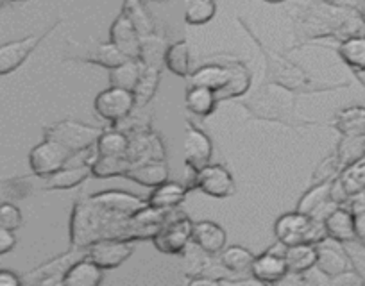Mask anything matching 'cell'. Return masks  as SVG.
<instances>
[{
    "instance_id": "53",
    "label": "cell",
    "mask_w": 365,
    "mask_h": 286,
    "mask_svg": "<svg viewBox=\"0 0 365 286\" xmlns=\"http://www.w3.org/2000/svg\"><path fill=\"white\" fill-rule=\"evenodd\" d=\"M353 74L356 75V79L360 81V85L365 88V70H353Z\"/></svg>"
},
{
    "instance_id": "34",
    "label": "cell",
    "mask_w": 365,
    "mask_h": 286,
    "mask_svg": "<svg viewBox=\"0 0 365 286\" xmlns=\"http://www.w3.org/2000/svg\"><path fill=\"white\" fill-rule=\"evenodd\" d=\"M315 265H317L326 275L333 277V275L347 270L351 261L347 253L344 250V247L342 249H336V247L328 245L326 242H322L317 245V263Z\"/></svg>"
},
{
    "instance_id": "20",
    "label": "cell",
    "mask_w": 365,
    "mask_h": 286,
    "mask_svg": "<svg viewBox=\"0 0 365 286\" xmlns=\"http://www.w3.org/2000/svg\"><path fill=\"white\" fill-rule=\"evenodd\" d=\"M140 33L136 31L135 23L129 18L128 13L122 9L120 15L115 18L110 27V41L115 47L120 48L128 58H138L140 54Z\"/></svg>"
},
{
    "instance_id": "49",
    "label": "cell",
    "mask_w": 365,
    "mask_h": 286,
    "mask_svg": "<svg viewBox=\"0 0 365 286\" xmlns=\"http://www.w3.org/2000/svg\"><path fill=\"white\" fill-rule=\"evenodd\" d=\"M16 245V235L15 231L9 229H0V256L11 253Z\"/></svg>"
},
{
    "instance_id": "10",
    "label": "cell",
    "mask_w": 365,
    "mask_h": 286,
    "mask_svg": "<svg viewBox=\"0 0 365 286\" xmlns=\"http://www.w3.org/2000/svg\"><path fill=\"white\" fill-rule=\"evenodd\" d=\"M86 256V249H73L59 254V256L52 258V260L45 261L40 267L33 268L27 275H24L22 282L27 285H63V277H65L66 270L76 263L77 260Z\"/></svg>"
},
{
    "instance_id": "16",
    "label": "cell",
    "mask_w": 365,
    "mask_h": 286,
    "mask_svg": "<svg viewBox=\"0 0 365 286\" xmlns=\"http://www.w3.org/2000/svg\"><path fill=\"white\" fill-rule=\"evenodd\" d=\"M93 107H96L97 115L103 120L115 124V122L122 120V118L133 113V110H135V97H133V92H129V90L110 86V88L104 90V92H101L96 97Z\"/></svg>"
},
{
    "instance_id": "23",
    "label": "cell",
    "mask_w": 365,
    "mask_h": 286,
    "mask_svg": "<svg viewBox=\"0 0 365 286\" xmlns=\"http://www.w3.org/2000/svg\"><path fill=\"white\" fill-rule=\"evenodd\" d=\"M122 177L140 184V186H145L153 190L154 186L165 183L170 177V169H168L167 161L135 163V165H131L125 170Z\"/></svg>"
},
{
    "instance_id": "3",
    "label": "cell",
    "mask_w": 365,
    "mask_h": 286,
    "mask_svg": "<svg viewBox=\"0 0 365 286\" xmlns=\"http://www.w3.org/2000/svg\"><path fill=\"white\" fill-rule=\"evenodd\" d=\"M238 22H240V26H244L245 33L251 36V40L255 41L256 45H258L263 58H265L267 83L282 86V88L289 90V92L292 93H322L335 92V90L339 88H349V81L326 83L312 78V75H308L297 63H294L292 59L287 58L285 54L267 47V45L259 40L258 34L252 33V29L245 23L244 18H238Z\"/></svg>"
},
{
    "instance_id": "13",
    "label": "cell",
    "mask_w": 365,
    "mask_h": 286,
    "mask_svg": "<svg viewBox=\"0 0 365 286\" xmlns=\"http://www.w3.org/2000/svg\"><path fill=\"white\" fill-rule=\"evenodd\" d=\"M212 154L213 143L210 136L194 122L187 120V129L182 134V158H185L188 172H197L202 166L208 165Z\"/></svg>"
},
{
    "instance_id": "33",
    "label": "cell",
    "mask_w": 365,
    "mask_h": 286,
    "mask_svg": "<svg viewBox=\"0 0 365 286\" xmlns=\"http://www.w3.org/2000/svg\"><path fill=\"white\" fill-rule=\"evenodd\" d=\"M285 261L289 274L299 275L317 263V245L312 243H296L285 247Z\"/></svg>"
},
{
    "instance_id": "46",
    "label": "cell",
    "mask_w": 365,
    "mask_h": 286,
    "mask_svg": "<svg viewBox=\"0 0 365 286\" xmlns=\"http://www.w3.org/2000/svg\"><path fill=\"white\" fill-rule=\"evenodd\" d=\"M24 217L19 206L13 202H0V229L16 231L22 226Z\"/></svg>"
},
{
    "instance_id": "47",
    "label": "cell",
    "mask_w": 365,
    "mask_h": 286,
    "mask_svg": "<svg viewBox=\"0 0 365 286\" xmlns=\"http://www.w3.org/2000/svg\"><path fill=\"white\" fill-rule=\"evenodd\" d=\"M329 285L331 286H364L365 277L356 270V268H347V270L340 272V274L329 277Z\"/></svg>"
},
{
    "instance_id": "48",
    "label": "cell",
    "mask_w": 365,
    "mask_h": 286,
    "mask_svg": "<svg viewBox=\"0 0 365 286\" xmlns=\"http://www.w3.org/2000/svg\"><path fill=\"white\" fill-rule=\"evenodd\" d=\"M329 198H331L336 206H346L347 201H349V194L346 191L344 184L340 183L339 176L331 181V186H329Z\"/></svg>"
},
{
    "instance_id": "17",
    "label": "cell",
    "mask_w": 365,
    "mask_h": 286,
    "mask_svg": "<svg viewBox=\"0 0 365 286\" xmlns=\"http://www.w3.org/2000/svg\"><path fill=\"white\" fill-rule=\"evenodd\" d=\"M135 253V245L128 240H97L86 247V258L99 265L103 270L120 267Z\"/></svg>"
},
{
    "instance_id": "7",
    "label": "cell",
    "mask_w": 365,
    "mask_h": 286,
    "mask_svg": "<svg viewBox=\"0 0 365 286\" xmlns=\"http://www.w3.org/2000/svg\"><path fill=\"white\" fill-rule=\"evenodd\" d=\"M192 228H194V222L187 213L178 211V208H174L168 211L167 221L163 222L160 231L153 236L150 242L160 253L179 256L187 250L188 243L192 242Z\"/></svg>"
},
{
    "instance_id": "42",
    "label": "cell",
    "mask_w": 365,
    "mask_h": 286,
    "mask_svg": "<svg viewBox=\"0 0 365 286\" xmlns=\"http://www.w3.org/2000/svg\"><path fill=\"white\" fill-rule=\"evenodd\" d=\"M340 165L347 166L365 156V136H340L335 149Z\"/></svg>"
},
{
    "instance_id": "36",
    "label": "cell",
    "mask_w": 365,
    "mask_h": 286,
    "mask_svg": "<svg viewBox=\"0 0 365 286\" xmlns=\"http://www.w3.org/2000/svg\"><path fill=\"white\" fill-rule=\"evenodd\" d=\"M220 265L231 274H251L255 254L242 245H226L219 254Z\"/></svg>"
},
{
    "instance_id": "19",
    "label": "cell",
    "mask_w": 365,
    "mask_h": 286,
    "mask_svg": "<svg viewBox=\"0 0 365 286\" xmlns=\"http://www.w3.org/2000/svg\"><path fill=\"white\" fill-rule=\"evenodd\" d=\"M231 78H233V70L227 59L217 58V61L202 65L201 68L194 70L190 74V85L194 86H205V88L213 90V92H220L230 85Z\"/></svg>"
},
{
    "instance_id": "21",
    "label": "cell",
    "mask_w": 365,
    "mask_h": 286,
    "mask_svg": "<svg viewBox=\"0 0 365 286\" xmlns=\"http://www.w3.org/2000/svg\"><path fill=\"white\" fill-rule=\"evenodd\" d=\"M192 242L208 256H217L227 243L226 229L212 221L194 222L192 228Z\"/></svg>"
},
{
    "instance_id": "22",
    "label": "cell",
    "mask_w": 365,
    "mask_h": 286,
    "mask_svg": "<svg viewBox=\"0 0 365 286\" xmlns=\"http://www.w3.org/2000/svg\"><path fill=\"white\" fill-rule=\"evenodd\" d=\"M91 176L90 165L77 163V165H65L58 172L51 174L41 179V190H72V188L83 184Z\"/></svg>"
},
{
    "instance_id": "37",
    "label": "cell",
    "mask_w": 365,
    "mask_h": 286,
    "mask_svg": "<svg viewBox=\"0 0 365 286\" xmlns=\"http://www.w3.org/2000/svg\"><path fill=\"white\" fill-rule=\"evenodd\" d=\"M143 70V63L138 58L128 59L122 65L115 66L110 70V83L111 86H117V88H124L133 92L136 81H138L140 74Z\"/></svg>"
},
{
    "instance_id": "27",
    "label": "cell",
    "mask_w": 365,
    "mask_h": 286,
    "mask_svg": "<svg viewBox=\"0 0 365 286\" xmlns=\"http://www.w3.org/2000/svg\"><path fill=\"white\" fill-rule=\"evenodd\" d=\"M91 198H96L97 202L108 206V208L125 213V215H135L138 209L147 206V198L120 190H106L99 191V194H91Z\"/></svg>"
},
{
    "instance_id": "52",
    "label": "cell",
    "mask_w": 365,
    "mask_h": 286,
    "mask_svg": "<svg viewBox=\"0 0 365 286\" xmlns=\"http://www.w3.org/2000/svg\"><path fill=\"white\" fill-rule=\"evenodd\" d=\"M354 233H356V242L365 245V211L354 215Z\"/></svg>"
},
{
    "instance_id": "2",
    "label": "cell",
    "mask_w": 365,
    "mask_h": 286,
    "mask_svg": "<svg viewBox=\"0 0 365 286\" xmlns=\"http://www.w3.org/2000/svg\"><path fill=\"white\" fill-rule=\"evenodd\" d=\"M294 34L297 45H304L314 40L344 41L347 38L365 34V23L361 20L358 8L336 2H317L301 6L294 11Z\"/></svg>"
},
{
    "instance_id": "38",
    "label": "cell",
    "mask_w": 365,
    "mask_h": 286,
    "mask_svg": "<svg viewBox=\"0 0 365 286\" xmlns=\"http://www.w3.org/2000/svg\"><path fill=\"white\" fill-rule=\"evenodd\" d=\"M336 52L351 70H365V34L340 41Z\"/></svg>"
},
{
    "instance_id": "45",
    "label": "cell",
    "mask_w": 365,
    "mask_h": 286,
    "mask_svg": "<svg viewBox=\"0 0 365 286\" xmlns=\"http://www.w3.org/2000/svg\"><path fill=\"white\" fill-rule=\"evenodd\" d=\"M340 170H342V165H340L339 161V156H336L335 152H331V154H329L328 158L322 159V161L317 165V169L314 170L312 184L326 183V181L335 179V177L340 174Z\"/></svg>"
},
{
    "instance_id": "11",
    "label": "cell",
    "mask_w": 365,
    "mask_h": 286,
    "mask_svg": "<svg viewBox=\"0 0 365 286\" xmlns=\"http://www.w3.org/2000/svg\"><path fill=\"white\" fill-rule=\"evenodd\" d=\"M73 154H70L65 147H61L54 139L43 138L36 147L29 152V166L34 177H47L58 172L63 166L68 165Z\"/></svg>"
},
{
    "instance_id": "44",
    "label": "cell",
    "mask_w": 365,
    "mask_h": 286,
    "mask_svg": "<svg viewBox=\"0 0 365 286\" xmlns=\"http://www.w3.org/2000/svg\"><path fill=\"white\" fill-rule=\"evenodd\" d=\"M339 179L344 184L347 194H349V197L358 194V191L365 190V156L358 159V161L344 166L339 174Z\"/></svg>"
},
{
    "instance_id": "51",
    "label": "cell",
    "mask_w": 365,
    "mask_h": 286,
    "mask_svg": "<svg viewBox=\"0 0 365 286\" xmlns=\"http://www.w3.org/2000/svg\"><path fill=\"white\" fill-rule=\"evenodd\" d=\"M19 285H22V277H19L13 270L0 268V286H19Z\"/></svg>"
},
{
    "instance_id": "32",
    "label": "cell",
    "mask_w": 365,
    "mask_h": 286,
    "mask_svg": "<svg viewBox=\"0 0 365 286\" xmlns=\"http://www.w3.org/2000/svg\"><path fill=\"white\" fill-rule=\"evenodd\" d=\"M333 127L340 136H365V106H349L336 111Z\"/></svg>"
},
{
    "instance_id": "15",
    "label": "cell",
    "mask_w": 365,
    "mask_h": 286,
    "mask_svg": "<svg viewBox=\"0 0 365 286\" xmlns=\"http://www.w3.org/2000/svg\"><path fill=\"white\" fill-rule=\"evenodd\" d=\"M251 275L262 285H274V282L285 281V277L289 275V267H287L285 261V245L278 242V245L270 247L259 256H255Z\"/></svg>"
},
{
    "instance_id": "58",
    "label": "cell",
    "mask_w": 365,
    "mask_h": 286,
    "mask_svg": "<svg viewBox=\"0 0 365 286\" xmlns=\"http://www.w3.org/2000/svg\"><path fill=\"white\" fill-rule=\"evenodd\" d=\"M2 4H4V0H0V6H2Z\"/></svg>"
},
{
    "instance_id": "40",
    "label": "cell",
    "mask_w": 365,
    "mask_h": 286,
    "mask_svg": "<svg viewBox=\"0 0 365 286\" xmlns=\"http://www.w3.org/2000/svg\"><path fill=\"white\" fill-rule=\"evenodd\" d=\"M131 165L133 163L125 156H122V158H104V156L96 154L90 161V170L93 177L108 179V177H122Z\"/></svg>"
},
{
    "instance_id": "39",
    "label": "cell",
    "mask_w": 365,
    "mask_h": 286,
    "mask_svg": "<svg viewBox=\"0 0 365 286\" xmlns=\"http://www.w3.org/2000/svg\"><path fill=\"white\" fill-rule=\"evenodd\" d=\"M215 13V0H185L182 2L185 22L190 26H205V23L212 22Z\"/></svg>"
},
{
    "instance_id": "54",
    "label": "cell",
    "mask_w": 365,
    "mask_h": 286,
    "mask_svg": "<svg viewBox=\"0 0 365 286\" xmlns=\"http://www.w3.org/2000/svg\"><path fill=\"white\" fill-rule=\"evenodd\" d=\"M356 8H358V13H360L361 20H364V23H365V0H360Z\"/></svg>"
},
{
    "instance_id": "31",
    "label": "cell",
    "mask_w": 365,
    "mask_h": 286,
    "mask_svg": "<svg viewBox=\"0 0 365 286\" xmlns=\"http://www.w3.org/2000/svg\"><path fill=\"white\" fill-rule=\"evenodd\" d=\"M227 63L231 65V70H233V78H231L230 85L224 90L217 92V100H231V99H240L251 88V72L247 70V66L244 65L238 59H227Z\"/></svg>"
},
{
    "instance_id": "56",
    "label": "cell",
    "mask_w": 365,
    "mask_h": 286,
    "mask_svg": "<svg viewBox=\"0 0 365 286\" xmlns=\"http://www.w3.org/2000/svg\"><path fill=\"white\" fill-rule=\"evenodd\" d=\"M143 2H168V0H143Z\"/></svg>"
},
{
    "instance_id": "6",
    "label": "cell",
    "mask_w": 365,
    "mask_h": 286,
    "mask_svg": "<svg viewBox=\"0 0 365 286\" xmlns=\"http://www.w3.org/2000/svg\"><path fill=\"white\" fill-rule=\"evenodd\" d=\"M103 129L96 125H88L77 120H61L48 125L43 131V138L54 139L61 147H65L70 154H79L96 147Z\"/></svg>"
},
{
    "instance_id": "14",
    "label": "cell",
    "mask_w": 365,
    "mask_h": 286,
    "mask_svg": "<svg viewBox=\"0 0 365 286\" xmlns=\"http://www.w3.org/2000/svg\"><path fill=\"white\" fill-rule=\"evenodd\" d=\"M59 23H61V20L56 22L52 27H48V29H45L43 33L31 34V36L20 38V40L8 41V43L0 45V75H8L11 74V72H15L16 68H20V66L27 61L31 52H33L34 48H36L38 45H40L41 41L59 26Z\"/></svg>"
},
{
    "instance_id": "25",
    "label": "cell",
    "mask_w": 365,
    "mask_h": 286,
    "mask_svg": "<svg viewBox=\"0 0 365 286\" xmlns=\"http://www.w3.org/2000/svg\"><path fill=\"white\" fill-rule=\"evenodd\" d=\"M324 228L328 233V238L335 240L339 243H347L356 240L354 233V215L346 206H336L328 217L324 218Z\"/></svg>"
},
{
    "instance_id": "41",
    "label": "cell",
    "mask_w": 365,
    "mask_h": 286,
    "mask_svg": "<svg viewBox=\"0 0 365 286\" xmlns=\"http://www.w3.org/2000/svg\"><path fill=\"white\" fill-rule=\"evenodd\" d=\"M168 45H165V38L153 33L140 40L138 59L145 66H163V55Z\"/></svg>"
},
{
    "instance_id": "24",
    "label": "cell",
    "mask_w": 365,
    "mask_h": 286,
    "mask_svg": "<svg viewBox=\"0 0 365 286\" xmlns=\"http://www.w3.org/2000/svg\"><path fill=\"white\" fill-rule=\"evenodd\" d=\"M188 186L185 183H178V181L167 179L165 183L158 184V186L153 188V191L147 197V204L153 206L156 209H163V211H168V209L178 208L179 204L185 202L188 195Z\"/></svg>"
},
{
    "instance_id": "8",
    "label": "cell",
    "mask_w": 365,
    "mask_h": 286,
    "mask_svg": "<svg viewBox=\"0 0 365 286\" xmlns=\"http://www.w3.org/2000/svg\"><path fill=\"white\" fill-rule=\"evenodd\" d=\"M188 190H201L202 194L215 198H227L235 194V179L224 165L208 163L197 172H188V181L185 183Z\"/></svg>"
},
{
    "instance_id": "28",
    "label": "cell",
    "mask_w": 365,
    "mask_h": 286,
    "mask_svg": "<svg viewBox=\"0 0 365 286\" xmlns=\"http://www.w3.org/2000/svg\"><path fill=\"white\" fill-rule=\"evenodd\" d=\"M161 68L163 66H145L143 65L142 74L133 88V97H135V107L142 110L150 100L154 99L158 92V86L161 81Z\"/></svg>"
},
{
    "instance_id": "26",
    "label": "cell",
    "mask_w": 365,
    "mask_h": 286,
    "mask_svg": "<svg viewBox=\"0 0 365 286\" xmlns=\"http://www.w3.org/2000/svg\"><path fill=\"white\" fill-rule=\"evenodd\" d=\"M104 270L97 263L90 260V258H81L72 267L66 270L65 277H63V285L65 286H97L103 282Z\"/></svg>"
},
{
    "instance_id": "57",
    "label": "cell",
    "mask_w": 365,
    "mask_h": 286,
    "mask_svg": "<svg viewBox=\"0 0 365 286\" xmlns=\"http://www.w3.org/2000/svg\"><path fill=\"white\" fill-rule=\"evenodd\" d=\"M317 2H335V0H317Z\"/></svg>"
},
{
    "instance_id": "1",
    "label": "cell",
    "mask_w": 365,
    "mask_h": 286,
    "mask_svg": "<svg viewBox=\"0 0 365 286\" xmlns=\"http://www.w3.org/2000/svg\"><path fill=\"white\" fill-rule=\"evenodd\" d=\"M156 231L142 228L136 224L133 215L111 209L101 204L91 195H83L76 198L70 215V247L86 249L97 240H153Z\"/></svg>"
},
{
    "instance_id": "4",
    "label": "cell",
    "mask_w": 365,
    "mask_h": 286,
    "mask_svg": "<svg viewBox=\"0 0 365 286\" xmlns=\"http://www.w3.org/2000/svg\"><path fill=\"white\" fill-rule=\"evenodd\" d=\"M296 93L282 88L272 83H263L256 93H252L249 99L242 100V106L249 111L255 118L262 120L279 122V124L301 127V125H314L315 122L303 120L299 115H296Z\"/></svg>"
},
{
    "instance_id": "55",
    "label": "cell",
    "mask_w": 365,
    "mask_h": 286,
    "mask_svg": "<svg viewBox=\"0 0 365 286\" xmlns=\"http://www.w3.org/2000/svg\"><path fill=\"white\" fill-rule=\"evenodd\" d=\"M263 2H269V4H282V2H287V0H263Z\"/></svg>"
},
{
    "instance_id": "30",
    "label": "cell",
    "mask_w": 365,
    "mask_h": 286,
    "mask_svg": "<svg viewBox=\"0 0 365 286\" xmlns=\"http://www.w3.org/2000/svg\"><path fill=\"white\" fill-rule=\"evenodd\" d=\"M217 93L205 86L190 85L185 95V107L199 118H208L217 107Z\"/></svg>"
},
{
    "instance_id": "35",
    "label": "cell",
    "mask_w": 365,
    "mask_h": 286,
    "mask_svg": "<svg viewBox=\"0 0 365 286\" xmlns=\"http://www.w3.org/2000/svg\"><path fill=\"white\" fill-rule=\"evenodd\" d=\"M129 138L118 129H103L96 143V154L104 158H122L128 154Z\"/></svg>"
},
{
    "instance_id": "5",
    "label": "cell",
    "mask_w": 365,
    "mask_h": 286,
    "mask_svg": "<svg viewBox=\"0 0 365 286\" xmlns=\"http://www.w3.org/2000/svg\"><path fill=\"white\" fill-rule=\"evenodd\" d=\"M274 235H276V240L285 247L296 245V243L319 245V243L328 240L324 221L308 217V215L297 211V209L296 211L283 213L282 217L274 222Z\"/></svg>"
},
{
    "instance_id": "50",
    "label": "cell",
    "mask_w": 365,
    "mask_h": 286,
    "mask_svg": "<svg viewBox=\"0 0 365 286\" xmlns=\"http://www.w3.org/2000/svg\"><path fill=\"white\" fill-rule=\"evenodd\" d=\"M346 206L351 209V213H353V215L365 211V190H361V191H358V194L351 195Z\"/></svg>"
},
{
    "instance_id": "18",
    "label": "cell",
    "mask_w": 365,
    "mask_h": 286,
    "mask_svg": "<svg viewBox=\"0 0 365 286\" xmlns=\"http://www.w3.org/2000/svg\"><path fill=\"white\" fill-rule=\"evenodd\" d=\"M331 181L312 184V186L301 195L299 201H297V206H296L297 211L304 213V215H308V217L324 221L329 213L336 208L335 202L329 198V186H331Z\"/></svg>"
},
{
    "instance_id": "12",
    "label": "cell",
    "mask_w": 365,
    "mask_h": 286,
    "mask_svg": "<svg viewBox=\"0 0 365 286\" xmlns=\"http://www.w3.org/2000/svg\"><path fill=\"white\" fill-rule=\"evenodd\" d=\"M129 147L125 158L135 165V163H149V161H167V149H165L163 138L160 132L153 127L140 129L128 136Z\"/></svg>"
},
{
    "instance_id": "43",
    "label": "cell",
    "mask_w": 365,
    "mask_h": 286,
    "mask_svg": "<svg viewBox=\"0 0 365 286\" xmlns=\"http://www.w3.org/2000/svg\"><path fill=\"white\" fill-rule=\"evenodd\" d=\"M125 13L129 15V18L135 23L136 31L140 33V36H149V34L156 33L154 29V20L150 18L149 13L145 11V6H143V0H124V6H122Z\"/></svg>"
},
{
    "instance_id": "9",
    "label": "cell",
    "mask_w": 365,
    "mask_h": 286,
    "mask_svg": "<svg viewBox=\"0 0 365 286\" xmlns=\"http://www.w3.org/2000/svg\"><path fill=\"white\" fill-rule=\"evenodd\" d=\"M65 59H72V61H84L91 63V65H99L104 68L111 70L115 66L125 63L128 55L120 51L118 47H115L113 43H93L90 45H81L73 40H66L65 52H63Z\"/></svg>"
},
{
    "instance_id": "29",
    "label": "cell",
    "mask_w": 365,
    "mask_h": 286,
    "mask_svg": "<svg viewBox=\"0 0 365 286\" xmlns=\"http://www.w3.org/2000/svg\"><path fill=\"white\" fill-rule=\"evenodd\" d=\"M163 66L168 68L178 78H190L192 63H190V47L187 40H178L168 45L163 55Z\"/></svg>"
}]
</instances>
